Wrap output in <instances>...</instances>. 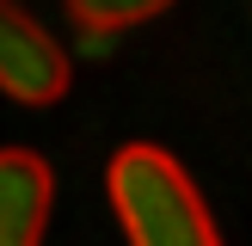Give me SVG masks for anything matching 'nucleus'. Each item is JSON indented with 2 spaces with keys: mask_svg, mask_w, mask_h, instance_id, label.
Wrapping results in <instances>:
<instances>
[{
  "mask_svg": "<svg viewBox=\"0 0 252 246\" xmlns=\"http://www.w3.org/2000/svg\"><path fill=\"white\" fill-rule=\"evenodd\" d=\"M172 0H68V12L86 25V31H129L142 19H160Z\"/></svg>",
  "mask_w": 252,
  "mask_h": 246,
  "instance_id": "nucleus-4",
  "label": "nucleus"
},
{
  "mask_svg": "<svg viewBox=\"0 0 252 246\" xmlns=\"http://www.w3.org/2000/svg\"><path fill=\"white\" fill-rule=\"evenodd\" d=\"M105 191H111V209H117L129 246H221L203 191L154 142L117 148L111 172H105Z\"/></svg>",
  "mask_w": 252,
  "mask_h": 246,
  "instance_id": "nucleus-1",
  "label": "nucleus"
},
{
  "mask_svg": "<svg viewBox=\"0 0 252 246\" xmlns=\"http://www.w3.org/2000/svg\"><path fill=\"white\" fill-rule=\"evenodd\" d=\"M56 179L31 148H0V246H43Z\"/></svg>",
  "mask_w": 252,
  "mask_h": 246,
  "instance_id": "nucleus-3",
  "label": "nucleus"
},
{
  "mask_svg": "<svg viewBox=\"0 0 252 246\" xmlns=\"http://www.w3.org/2000/svg\"><path fill=\"white\" fill-rule=\"evenodd\" d=\"M74 80V62L25 6L0 0V92L19 105H56Z\"/></svg>",
  "mask_w": 252,
  "mask_h": 246,
  "instance_id": "nucleus-2",
  "label": "nucleus"
}]
</instances>
